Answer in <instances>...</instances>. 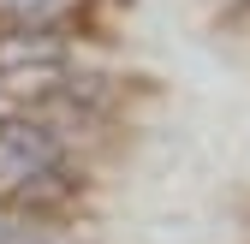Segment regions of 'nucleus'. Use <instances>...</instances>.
I'll return each instance as SVG.
<instances>
[{"mask_svg":"<svg viewBox=\"0 0 250 244\" xmlns=\"http://www.w3.org/2000/svg\"><path fill=\"white\" fill-rule=\"evenodd\" d=\"M60 161L54 131L30 125V119H0V197H18L36 173H48Z\"/></svg>","mask_w":250,"mask_h":244,"instance_id":"nucleus-1","label":"nucleus"},{"mask_svg":"<svg viewBox=\"0 0 250 244\" xmlns=\"http://www.w3.org/2000/svg\"><path fill=\"white\" fill-rule=\"evenodd\" d=\"M54 60H66L54 36L42 30H18V36H0V72H24V66H54Z\"/></svg>","mask_w":250,"mask_h":244,"instance_id":"nucleus-2","label":"nucleus"},{"mask_svg":"<svg viewBox=\"0 0 250 244\" xmlns=\"http://www.w3.org/2000/svg\"><path fill=\"white\" fill-rule=\"evenodd\" d=\"M0 83H6L18 102L48 96V89H60V83H66V60H54V66H24V72H0Z\"/></svg>","mask_w":250,"mask_h":244,"instance_id":"nucleus-3","label":"nucleus"}]
</instances>
